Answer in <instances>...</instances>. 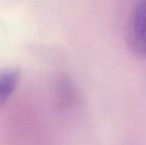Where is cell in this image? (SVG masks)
<instances>
[{"mask_svg": "<svg viewBox=\"0 0 146 145\" xmlns=\"http://www.w3.org/2000/svg\"><path fill=\"white\" fill-rule=\"evenodd\" d=\"M127 41L135 54L146 57V0L137 2L131 11Z\"/></svg>", "mask_w": 146, "mask_h": 145, "instance_id": "obj_1", "label": "cell"}, {"mask_svg": "<svg viewBox=\"0 0 146 145\" xmlns=\"http://www.w3.org/2000/svg\"><path fill=\"white\" fill-rule=\"evenodd\" d=\"M21 72L18 68L0 70V105L4 103L15 91L20 81Z\"/></svg>", "mask_w": 146, "mask_h": 145, "instance_id": "obj_2", "label": "cell"}]
</instances>
